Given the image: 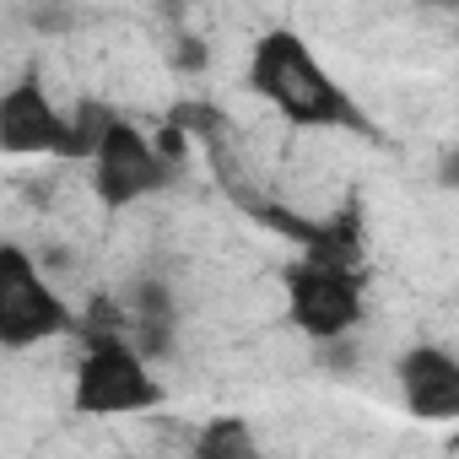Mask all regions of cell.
<instances>
[{
  "label": "cell",
  "mask_w": 459,
  "mask_h": 459,
  "mask_svg": "<svg viewBox=\"0 0 459 459\" xmlns=\"http://www.w3.org/2000/svg\"><path fill=\"white\" fill-rule=\"evenodd\" d=\"M92 168H98V173H92L98 200H103L108 211L135 205V200H146L152 189H162V184L173 178V168L157 157V146H152L130 119H119V125L108 130V141H103V152H98Z\"/></svg>",
  "instance_id": "obj_5"
},
{
  "label": "cell",
  "mask_w": 459,
  "mask_h": 459,
  "mask_svg": "<svg viewBox=\"0 0 459 459\" xmlns=\"http://www.w3.org/2000/svg\"><path fill=\"white\" fill-rule=\"evenodd\" d=\"M71 325H76L71 308L60 303L55 287H44L39 265H33L17 244L0 249V346L22 351V346H33V341L65 335Z\"/></svg>",
  "instance_id": "obj_3"
},
{
  "label": "cell",
  "mask_w": 459,
  "mask_h": 459,
  "mask_svg": "<svg viewBox=\"0 0 459 459\" xmlns=\"http://www.w3.org/2000/svg\"><path fill=\"white\" fill-rule=\"evenodd\" d=\"M437 184L459 189V152H448V157H443V168H437Z\"/></svg>",
  "instance_id": "obj_15"
},
{
  "label": "cell",
  "mask_w": 459,
  "mask_h": 459,
  "mask_svg": "<svg viewBox=\"0 0 459 459\" xmlns=\"http://www.w3.org/2000/svg\"><path fill=\"white\" fill-rule=\"evenodd\" d=\"M28 22H33L39 33H60V28H71V17H65V12H28Z\"/></svg>",
  "instance_id": "obj_14"
},
{
  "label": "cell",
  "mask_w": 459,
  "mask_h": 459,
  "mask_svg": "<svg viewBox=\"0 0 459 459\" xmlns=\"http://www.w3.org/2000/svg\"><path fill=\"white\" fill-rule=\"evenodd\" d=\"M287 314L314 341H346L362 319V281L314 260L287 265Z\"/></svg>",
  "instance_id": "obj_4"
},
{
  "label": "cell",
  "mask_w": 459,
  "mask_h": 459,
  "mask_svg": "<svg viewBox=\"0 0 459 459\" xmlns=\"http://www.w3.org/2000/svg\"><path fill=\"white\" fill-rule=\"evenodd\" d=\"M195 459H255V432L249 421L238 416H216L200 427V443H195Z\"/></svg>",
  "instance_id": "obj_9"
},
{
  "label": "cell",
  "mask_w": 459,
  "mask_h": 459,
  "mask_svg": "<svg viewBox=\"0 0 459 459\" xmlns=\"http://www.w3.org/2000/svg\"><path fill=\"white\" fill-rule=\"evenodd\" d=\"M249 87L265 103H276L292 125H341V130H357L368 141L378 135L373 119L346 98V87H335V76L314 60V49L298 33H287V28H276V33H265L255 44Z\"/></svg>",
  "instance_id": "obj_1"
},
{
  "label": "cell",
  "mask_w": 459,
  "mask_h": 459,
  "mask_svg": "<svg viewBox=\"0 0 459 459\" xmlns=\"http://www.w3.org/2000/svg\"><path fill=\"white\" fill-rule=\"evenodd\" d=\"M65 119H71V141H65V157H71V162H87V157L98 162V152H103L108 130L119 125V119H114L103 103H76Z\"/></svg>",
  "instance_id": "obj_8"
},
{
  "label": "cell",
  "mask_w": 459,
  "mask_h": 459,
  "mask_svg": "<svg viewBox=\"0 0 459 459\" xmlns=\"http://www.w3.org/2000/svg\"><path fill=\"white\" fill-rule=\"evenodd\" d=\"M255 459H260V454H255Z\"/></svg>",
  "instance_id": "obj_16"
},
{
  "label": "cell",
  "mask_w": 459,
  "mask_h": 459,
  "mask_svg": "<svg viewBox=\"0 0 459 459\" xmlns=\"http://www.w3.org/2000/svg\"><path fill=\"white\" fill-rule=\"evenodd\" d=\"M65 141H71V119L55 114L39 76H22L6 98H0V146L12 157H33V152L65 157Z\"/></svg>",
  "instance_id": "obj_6"
},
{
  "label": "cell",
  "mask_w": 459,
  "mask_h": 459,
  "mask_svg": "<svg viewBox=\"0 0 459 459\" xmlns=\"http://www.w3.org/2000/svg\"><path fill=\"white\" fill-rule=\"evenodd\" d=\"M173 65L189 71V76L205 71V49H200V39H178V44H173Z\"/></svg>",
  "instance_id": "obj_12"
},
{
  "label": "cell",
  "mask_w": 459,
  "mask_h": 459,
  "mask_svg": "<svg viewBox=\"0 0 459 459\" xmlns=\"http://www.w3.org/2000/svg\"><path fill=\"white\" fill-rule=\"evenodd\" d=\"M184 146H189V135H184L178 125H162V135H157V157H162L168 168H178V157H184Z\"/></svg>",
  "instance_id": "obj_11"
},
{
  "label": "cell",
  "mask_w": 459,
  "mask_h": 459,
  "mask_svg": "<svg viewBox=\"0 0 459 459\" xmlns=\"http://www.w3.org/2000/svg\"><path fill=\"white\" fill-rule=\"evenodd\" d=\"M400 394L416 421H459V362L437 346H411L400 357Z\"/></svg>",
  "instance_id": "obj_7"
},
{
  "label": "cell",
  "mask_w": 459,
  "mask_h": 459,
  "mask_svg": "<svg viewBox=\"0 0 459 459\" xmlns=\"http://www.w3.org/2000/svg\"><path fill=\"white\" fill-rule=\"evenodd\" d=\"M157 400H162V384L152 378V368L130 346V335L87 341L82 368H76V411H87V416H125V411H152Z\"/></svg>",
  "instance_id": "obj_2"
},
{
  "label": "cell",
  "mask_w": 459,
  "mask_h": 459,
  "mask_svg": "<svg viewBox=\"0 0 459 459\" xmlns=\"http://www.w3.org/2000/svg\"><path fill=\"white\" fill-rule=\"evenodd\" d=\"M130 319H157V325H173V292L157 281V276H141L130 287Z\"/></svg>",
  "instance_id": "obj_10"
},
{
  "label": "cell",
  "mask_w": 459,
  "mask_h": 459,
  "mask_svg": "<svg viewBox=\"0 0 459 459\" xmlns=\"http://www.w3.org/2000/svg\"><path fill=\"white\" fill-rule=\"evenodd\" d=\"M319 357H325V368H330V373H351V368H357V351H351L346 341H325V346H319Z\"/></svg>",
  "instance_id": "obj_13"
}]
</instances>
